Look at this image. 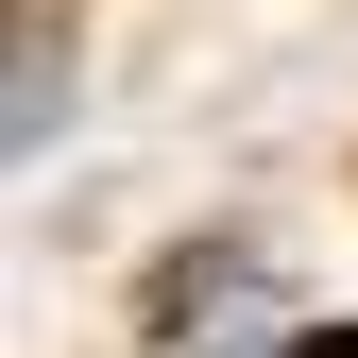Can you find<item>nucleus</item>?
I'll list each match as a JSON object with an SVG mask.
<instances>
[{
	"mask_svg": "<svg viewBox=\"0 0 358 358\" xmlns=\"http://www.w3.org/2000/svg\"><path fill=\"white\" fill-rule=\"evenodd\" d=\"M52 120H69V52L17 34V154H52Z\"/></svg>",
	"mask_w": 358,
	"mask_h": 358,
	"instance_id": "obj_1",
	"label": "nucleus"
},
{
	"mask_svg": "<svg viewBox=\"0 0 358 358\" xmlns=\"http://www.w3.org/2000/svg\"><path fill=\"white\" fill-rule=\"evenodd\" d=\"M307 358H358V324H341V341H307Z\"/></svg>",
	"mask_w": 358,
	"mask_h": 358,
	"instance_id": "obj_2",
	"label": "nucleus"
}]
</instances>
